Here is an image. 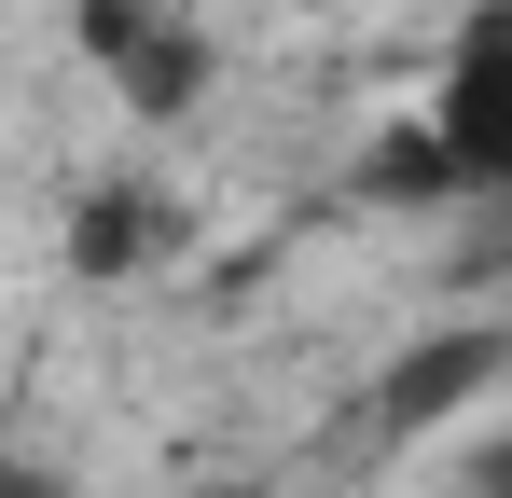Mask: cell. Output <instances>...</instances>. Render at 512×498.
<instances>
[{
  "label": "cell",
  "instance_id": "6da1fadb",
  "mask_svg": "<svg viewBox=\"0 0 512 498\" xmlns=\"http://www.w3.org/2000/svg\"><path fill=\"white\" fill-rule=\"evenodd\" d=\"M374 194H429V208H512V0H485L457 42L429 111L388 139Z\"/></svg>",
  "mask_w": 512,
  "mask_h": 498
},
{
  "label": "cell",
  "instance_id": "7a4b0ae2",
  "mask_svg": "<svg viewBox=\"0 0 512 498\" xmlns=\"http://www.w3.org/2000/svg\"><path fill=\"white\" fill-rule=\"evenodd\" d=\"M70 28H84L97 83H111L139 125H180V111L208 97V42H194V14H167V0H84Z\"/></svg>",
  "mask_w": 512,
  "mask_h": 498
},
{
  "label": "cell",
  "instance_id": "3957f363",
  "mask_svg": "<svg viewBox=\"0 0 512 498\" xmlns=\"http://www.w3.org/2000/svg\"><path fill=\"white\" fill-rule=\"evenodd\" d=\"M499 360H512L499 332H443V346H402V374H388V402H374V415H388V429H429V415H457V402H471Z\"/></svg>",
  "mask_w": 512,
  "mask_h": 498
},
{
  "label": "cell",
  "instance_id": "277c9868",
  "mask_svg": "<svg viewBox=\"0 0 512 498\" xmlns=\"http://www.w3.org/2000/svg\"><path fill=\"white\" fill-rule=\"evenodd\" d=\"M167 236L153 222V194H84V222H70V263L84 277H139V249Z\"/></svg>",
  "mask_w": 512,
  "mask_h": 498
},
{
  "label": "cell",
  "instance_id": "5b68a950",
  "mask_svg": "<svg viewBox=\"0 0 512 498\" xmlns=\"http://www.w3.org/2000/svg\"><path fill=\"white\" fill-rule=\"evenodd\" d=\"M0 498H70V471H42V457H0Z\"/></svg>",
  "mask_w": 512,
  "mask_h": 498
},
{
  "label": "cell",
  "instance_id": "8992f818",
  "mask_svg": "<svg viewBox=\"0 0 512 498\" xmlns=\"http://www.w3.org/2000/svg\"><path fill=\"white\" fill-rule=\"evenodd\" d=\"M471 498H512V429H499V443H471Z\"/></svg>",
  "mask_w": 512,
  "mask_h": 498
}]
</instances>
